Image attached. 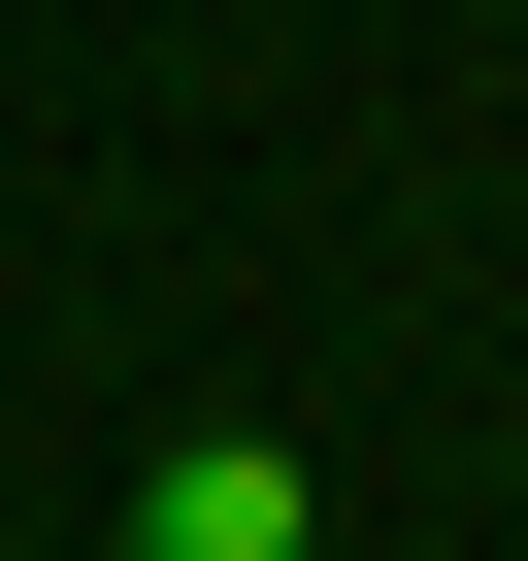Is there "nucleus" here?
<instances>
[{"label":"nucleus","mask_w":528,"mask_h":561,"mask_svg":"<svg viewBox=\"0 0 528 561\" xmlns=\"http://www.w3.org/2000/svg\"><path fill=\"white\" fill-rule=\"evenodd\" d=\"M133 561H331V495L264 462V430H165L133 462Z\"/></svg>","instance_id":"1"}]
</instances>
